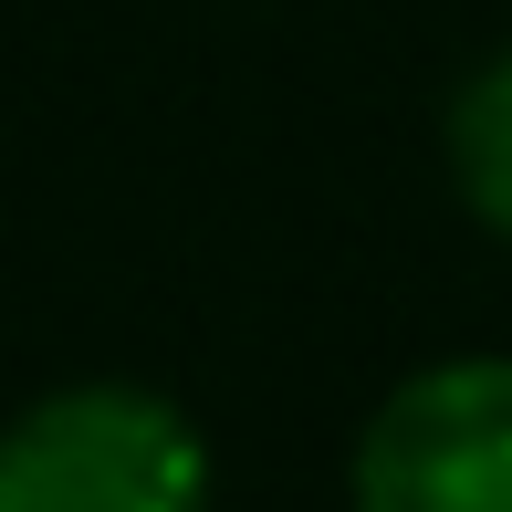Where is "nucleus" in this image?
<instances>
[{
    "label": "nucleus",
    "instance_id": "obj_3",
    "mask_svg": "<svg viewBox=\"0 0 512 512\" xmlns=\"http://www.w3.org/2000/svg\"><path fill=\"white\" fill-rule=\"evenodd\" d=\"M439 168H450V199L512 251V42L460 74L450 115H439Z\"/></svg>",
    "mask_w": 512,
    "mask_h": 512
},
{
    "label": "nucleus",
    "instance_id": "obj_2",
    "mask_svg": "<svg viewBox=\"0 0 512 512\" xmlns=\"http://www.w3.org/2000/svg\"><path fill=\"white\" fill-rule=\"evenodd\" d=\"M356 512H512V345L429 356L345 450Z\"/></svg>",
    "mask_w": 512,
    "mask_h": 512
},
{
    "label": "nucleus",
    "instance_id": "obj_1",
    "mask_svg": "<svg viewBox=\"0 0 512 512\" xmlns=\"http://www.w3.org/2000/svg\"><path fill=\"white\" fill-rule=\"evenodd\" d=\"M220 460L168 387L74 377L0 418V512H209Z\"/></svg>",
    "mask_w": 512,
    "mask_h": 512
}]
</instances>
